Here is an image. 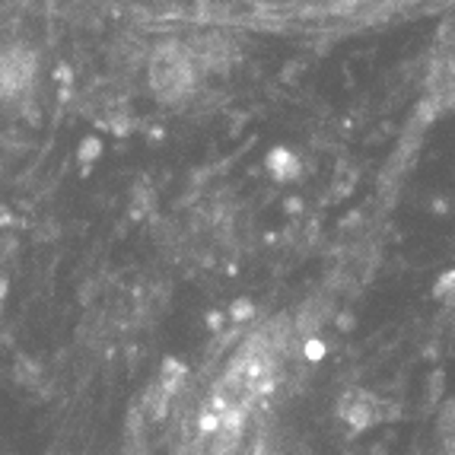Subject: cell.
<instances>
[{"mask_svg":"<svg viewBox=\"0 0 455 455\" xmlns=\"http://www.w3.org/2000/svg\"><path fill=\"white\" fill-rule=\"evenodd\" d=\"M427 92L436 106H455V23L436 42L427 76Z\"/></svg>","mask_w":455,"mask_h":455,"instance_id":"cell-1","label":"cell"},{"mask_svg":"<svg viewBox=\"0 0 455 455\" xmlns=\"http://www.w3.org/2000/svg\"><path fill=\"white\" fill-rule=\"evenodd\" d=\"M99 153H102V140H99V137H86L84 144H80V150H76V160L86 169L92 160H99Z\"/></svg>","mask_w":455,"mask_h":455,"instance_id":"cell-2","label":"cell"}]
</instances>
